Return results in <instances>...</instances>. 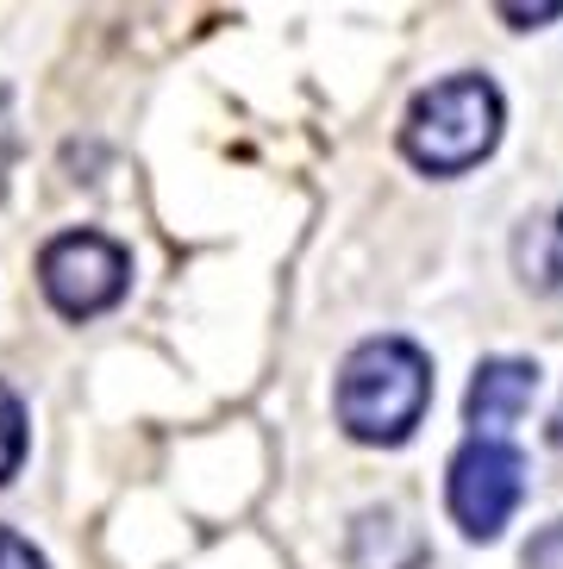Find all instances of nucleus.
Wrapping results in <instances>:
<instances>
[{
    "mask_svg": "<svg viewBox=\"0 0 563 569\" xmlns=\"http://www.w3.org/2000/svg\"><path fill=\"white\" fill-rule=\"evenodd\" d=\"M520 569H563V519H557V526H545V532H532Z\"/></svg>",
    "mask_w": 563,
    "mask_h": 569,
    "instance_id": "1a4fd4ad",
    "label": "nucleus"
},
{
    "mask_svg": "<svg viewBox=\"0 0 563 569\" xmlns=\"http://www.w3.org/2000/svg\"><path fill=\"white\" fill-rule=\"evenodd\" d=\"M432 401V363L407 338H364L338 369V426L357 445H407Z\"/></svg>",
    "mask_w": 563,
    "mask_h": 569,
    "instance_id": "f257e3e1",
    "label": "nucleus"
},
{
    "mask_svg": "<svg viewBox=\"0 0 563 569\" xmlns=\"http://www.w3.org/2000/svg\"><path fill=\"white\" fill-rule=\"evenodd\" d=\"M426 563V545L395 507H369L350 526V569H419Z\"/></svg>",
    "mask_w": 563,
    "mask_h": 569,
    "instance_id": "423d86ee",
    "label": "nucleus"
},
{
    "mask_svg": "<svg viewBox=\"0 0 563 569\" xmlns=\"http://www.w3.org/2000/svg\"><path fill=\"white\" fill-rule=\"evenodd\" d=\"M38 282H45V301L63 319H95L107 307H119V295L132 282V257L100 232H63L38 257Z\"/></svg>",
    "mask_w": 563,
    "mask_h": 569,
    "instance_id": "20e7f679",
    "label": "nucleus"
},
{
    "mask_svg": "<svg viewBox=\"0 0 563 569\" xmlns=\"http://www.w3.org/2000/svg\"><path fill=\"white\" fill-rule=\"evenodd\" d=\"M26 463V407L7 382H0V482H13Z\"/></svg>",
    "mask_w": 563,
    "mask_h": 569,
    "instance_id": "6e6552de",
    "label": "nucleus"
},
{
    "mask_svg": "<svg viewBox=\"0 0 563 569\" xmlns=\"http://www.w3.org/2000/svg\"><path fill=\"white\" fill-rule=\"evenodd\" d=\"M0 569H50V563H45V551H38L32 538H19V532L0 526Z\"/></svg>",
    "mask_w": 563,
    "mask_h": 569,
    "instance_id": "9d476101",
    "label": "nucleus"
},
{
    "mask_svg": "<svg viewBox=\"0 0 563 569\" xmlns=\"http://www.w3.org/2000/svg\"><path fill=\"white\" fill-rule=\"evenodd\" d=\"M520 501H526V457L507 438H464L445 476V507L457 519V532L488 545L507 532Z\"/></svg>",
    "mask_w": 563,
    "mask_h": 569,
    "instance_id": "7ed1b4c3",
    "label": "nucleus"
},
{
    "mask_svg": "<svg viewBox=\"0 0 563 569\" xmlns=\"http://www.w3.org/2000/svg\"><path fill=\"white\" fill-rule=\"evenodd\" d=\"M514 263H520V282L532 295H557L563 288V207H545V213H532L520 226Z\"/></svg>",
    "mask_w": 563,
    "mask_h": 569,
    "instance_id": "0eeeda50",
    "label": "nucleus"
},
{
    "mask_svg": "<svg viewBox=\"0 0 563 569\" xmlns=\"http://www.w3.org/2000/svg\"><path fill=\"white\" fill-rule=\"evenodd\" d=\"M501 144V88L488 76H445L414 94L401 151L426 176H470Z\"/></svg>",
    "mask_w": 563,
    "mask_h": 569,
    "instance_id": "f03ea898",
    "label": "nucleus"
},
{
    "mask_svg": "<svg viewBox=\"0 0 563 569\" xmlns=\"http://www.w3.org/2000/svg\"><path fill=\"white\" fill-rule=\"evenodd\" d=\"M532 395H539V369L526 357H488L464 395V419L476 426L470 438H501L532 407Z\"/></svg>",
    "mask_w": 563,
    "mask_h": 569,
    "instance_id": "39448f33",
    "label": "nucleus"
},
{
    "mask_svg": "<svg viewBox=\"0 0 563 569\" xmlns=\"http://www.w3.org/2000/svg\"><path fill=\"white\" fill-rule=\"evenodd\" d=\"M501 19H514L520 32H532V26H545V19H563V0L557 7H501Z\"/></svg>",
    "mask_w": 563,
    "mask_h": 569,
    "instance_id": "9b49d317",
    "label": "nucleus"
}]
</instances>
